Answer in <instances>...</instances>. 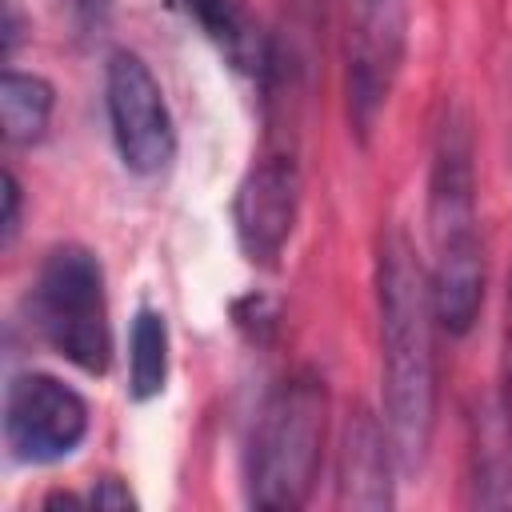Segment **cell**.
<instances>
[{
  "label": "cell",
  "instance_id": "obj_1",
  "mask_svg": "<svg viewBox=\"0 0 512 512\" xmlns=\"http://www.w3.org/2000/svg\"><path fill=\"white\" fill-rule=\"evenodd\" d=\"M436 304L428 264L400 224L376 240V336H380V396L400 472L428 460L436 432Z\"/></svg>",
  "mask_w": 512,
  "mask_h": 512
},
{
  "label": "cell",
  "instance_id": "obj_2",
  "mask_svg": "<svg viewBox=\"0 0 512 512\" xmlns=\"http://www.w3.org/2000/svg\"><path fill=\"white\" fill-rule=\"evenodd\" d=\"M428 284L448 336H468L484 308V236L476 212V140L456 100L440 104L428 152Z\"/></svg>",
  "mask_w": 512,
  "mask_h": 512
},
{
  "label": "cell",
  "instance_id": "obj_3",
  "mask_svg": "<svg viewBox=\"0 0 512 512\" xmlns=\"http://www.w3.org/2000/svg\"><path fill=\"white\" fill-rule=\"evenodd\" d=\"M328 436V388L312 368L280 376L244 440V500L264 512H296L312 500Z\"/></svg>",
  "mask_w": 512,
  "mask_h": 512
},
{
  "label": "cell",
  "instance_id": "obj_4",
  "mask_svg": "<svg viewBox=\"0 0 512 512\" xmlns=\"http://www.w3.org/2000/svg\"><path fill=\"white\" fill-rule=\"evenodd\" d=\"M36 336L72 368L104 376L112 364V320L104 292V264L84 244H56L36 264L24 296Z\"/></svg>",
  "mask_w": 512,
  "mask_h": 512
},
{
  "label": "cell",
  "instance_id": "obj_5",
  "mask_svg": "<svg viewBox=\"0 0 512 512\" xmlns=\"http://www.w3.org/2000/svg\"><path fill=\"white\" fill-rule=\"evenodd\" d=\"M344 104L352 136L368 144L408 52V0H340Z\"/></svg>",
  "mask_w": 512,
  "mask_h": 512
},
{
  "label": "cell",
  "instance_id": "obj_6",
  "mask_svg": "<svg viewBox=\"0 0 512 512\" xmlns=\"http://www.w3.org/2000/svg\"><path fill=\"white\" fill-rule=\"evenodd\" d=\"M104 112L120 164L132 176H160L176 160V120L148 60L116 48L104 60Z\"/></svg>",
  "mask_w": 512,
  "mask_h": 512
},
{
  "label": "cell",
  "instance_id": "obj_7",
  "mask_svg": "<svg viewBox=\"0 0 512 512\" xmlns=\"http://www.w3.org/2000/svg\"><path fill=\"white\" fill-rule=\"evenodd\" d=\"M88 400L52 372H16L4 388V444L20 464L68 460L88 436Z\"/></svg>",
  "mask_w": 512,
  "mask_h": 512
},
{
  "label": "cell",
  "instance_id": "obj_8",
  "mask_svg": "<svg viewBox=\"0 0 512 512\" xmlns=\"http://www.w3.org/2000/svg\"><path fill=\"white\" fill-rule=\"evenodd\" d=\"M300 220V168L288 152L260 156L232 196V232L248 264L276 268Z\"/></svg>",
  "mask_w": 512,
  "mask_h": 512
},
{
  "label": "cell",
  "instance_id": "obj_9",
  "mask_svg": "<svg viewBox=\"0 0 512 512\" xmlns=\"http://www.w3.org/2000/svg\"><path fill=\"white\" fill-rule=\"evenodd\" d=\"M396 448L384 428V416L352 408L340 428L336 448V504L356 512H380L396 504Z\"/></svg>",
  "mask_w": 512,
  "mask_h": 512
},
{
  "label": "cell",
  "instance_id": "obj_10",
  "mask_svg": "<svg viewBox=\"0 0 512 512\" xmlns=\"http://www.w3.org/2000/svg\"><path fill=\"white\" fill-rule=\"evenodd\" d=\"M468 500L480 508H512V432L496 400L468 420Z\"/></svg>",
  "mask_w": 512,
  "mask_h": 512
},
{
  "label": "cell",
  "instance_id": "obj_11",
  "mask_svg": "<svg viewBox=\"0 0 512 512\" xmlns=\"http://www.w3.org/2000/svg\"><path fill=\"white\" fill-rule=\"evenodd\" d=\"M180 4L236 72H244V76L272 72V60H276L272 40L240 0H180Z\"/></svg>",
  "mask_w": 512,
  "mask_h": 512
},
{
  "label": "cell",
  "instance_id": "obj_12",
  "mask_svg": "<svg viewBox=\"0 0 512 512\" xmlns=\"http://www.w3.org/2000/svg\"><path fill=\"white\" fill-rule=\"evenodd\" d=\"M56 108V88L40 72L4 68L0 76V124L8 148H32L44 140Z\"/></svg>",
  "mask_w": 512,
  "mask_h": 512
},
{
  "label": "cell",
  "instance_id": "obj_13",
  "mask_svg": "<svg viewBox=\"0 0 512 512\" xmlns=\"http://www.w3.org/2000/svg\"><path fill=\"white\" fill-rule=\"evenodd\" d=\"M168 384V320L156 308H136L128 328V396L148 404Z\"/></svg>",
  "mask_w": 512,
  "mask_h": 512
},
{
  "label": "cell",
  "instance_id": "obj_14",
  "mask_svg": "<svg viewBox=\"0 0 512 512\" xmlns=\"http://www.w3.org/2000/svg\"><path fill=\"white\" fill-rule=\"evenodd\" d=\"M56 8L64 12L68 28L80 40H96L108 32V16H112V0H56Z\"/></svg>",
  "mask_w": 512,
  "mask_h": 512
},
{
  "label": "cell",
  "instance_id": "obj_15",
  "mask_svg": "<svg viewBox=\"0 0 512 512\" xmlns=\"http://www.w3.org/2000/svg\"><path fill=\"white\" fill-rule=\"evenodd\" d=\"M232 316H236V328H240L252 344H264V340L276 332V308H272V300H264L260 292L236 300V304H232Z\"/></svg>",
  "mask_w": 512,
  "mask_h": 512
},
{
  "label": "cell",
  "instance_id": "obj_16",
  "mask_svg": "<svg viewBox=\"0 0 512 512\" xmlns=\"http://www.w3.org/2000/svg\"><path fill=\"white\" fill-rule=\"evenodd\" d=\"M496 404L508 420L512 432V272H508V292H504V324H500V388H496Z\"/></svg>",
  "mask_w": 512,
  "mask_h": 512
},
{
  "label": "cell",
  "instance_id": "obj_17",
  "mask_svg": "<svg viewBox=\"0 0 512 512\" xmlns=\"http://www.w3.org/2000/svg\"><path fill=\"white\" fill-rule=\"evenodd\" d=\"M20 212H24V188L12 168H4V216H0V244L12 248L20 236Z\"/></svg>",
  "mask_w": 512,
  "mask_h": 512
},
{
  "label": "cell",
  "instance_id": "obj_18",
  "mask_svg": "<svg viewBox=\"0 0 512 512\" xmlns=\"http://www.w3.org/2000/svg\"><path fill=\"white\" fill-rule=\"evenodd\" d=\"M84 504H92V508H136V496L128 492V484L120 476H100L92 484V492L84 496Z\"/></svg>",
  "mask_w": 512,
  "mask_h": 512
},
{
  "label": "cell",
  "instance_id": "obj_19",
  "mask_svg": "<svg viewBox=\"0 0 512 512\" xmlns=\"http://www.w3.org/2000/svg\"><path fill=\"white\" fill-rule=\"evenodd\" d=\"M28 32H24V16H20V4L16 0H4V60H12L16 56V48H20V40H24Z\"/></svg>",
  "mask_w": 512,
  "mask_h": 512
}]
</instances>
